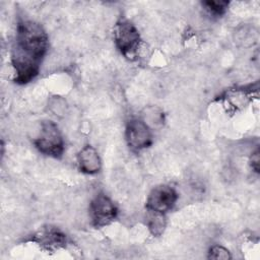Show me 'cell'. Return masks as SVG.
<instances>
[{
	"label": "cell",
	"instance_id": "obj_1",
	"mask_svg": "<svg viewBox=\"0 0 260 260\" xmlns=\"http://www.w3.org/2000/svg\"><path fill=\"white\" fill-rule=\"evenodd\" d=\"M47 48L48 36L39 23L24 20L17 24L11 56L16 83L25 84L39 74Z\"/></svg>",
	"mask_w": 260,
	"mask_h": 260
},
{
	"label": "cell",
	"instance_id": "obj_2",
	"mask_svg": "<svg viewBox=\"0 0 260 260\" xmlns=\"http://www.w3.org/2000/svg\"><path fill=\"white\" fill-rule=\"evenodd\" d=\"M35 145L43 154L60 157L64 151V141L58 126L53 121H44L38 136L35 139Z\"/></svg>",
	"mask_w": 260,
	"mask_h": 260
},
{
	"label": "cell",
	"instance_id": "obj_3",
	"mask_svg": "<svg viewBox=\"0 0 260 260\" xmlns=\"http://www.w3.org/2000/svg\"><path fill=\"white\" fill-rule=\"evenodd\" d=\"M114 39L119 51L126 57H135L140 44V36L137 28L130 21L122 19L114 28Z\"/></svg>",
	"mask_w": 260,
	"mask_h": 260
},
{
	"label": "cell",
	"instance_id": "obj_4",
	"mask_svg": "<svg viewBox=\"0 0 260 260\" xmlns=\"http://www.w3.org/2000/svg\"><path fill=\"white\" fill-rule=\"evenodd\" d=\"M117 207L104 194L96 195L89 205V217L95 228H103L111 223L117 216Z\"/></svg>",
	"mask_w": 260,
	"mask_h": 260
},
{
	"label": "cell",
	"instance_id": "obj_5",
	"mask_svg": "<svg viewBox=\"0 0 260 260\" xmlns=\"http://www.w3.org/2000/svg\"><path fill=\"white\" fill-rule=\"evenodd\" d=\"M126 141L133 150H141L152 143L150 127L141 119H131L126 125Z\"/></svg>",
	"mask_w": 260,
	"mask_h": 260
},
{
	"label": "cell",
	"instance_id": "obj_6",
	"mask_svg": "<svg viewBox=\"0 0 260 260\" xmlns=\"http://www.w3.org/2000/svg\"><path fill=\"white\" fill-rule=\"evenodd\" d=\"M178 194L176 190L168 185L154 187L146 199V209L160 213L170 211L176 204Z\"/></svg>",
	"mask_w": 260,
	"mask_h": 260
},
{
	"label": "cell",
	"instance_id": "obj_7",
	"mask_svg": "<svg viewBox=\"0 0 260 260\" xmlns=\"http://www.w3.org/2000/svg\"><path fill=\"white\" fill-rule=\"evenodd\" d=\"M34 241L46 249H58L66 244V236L57 228L47 226L34 237Z\"/></svg>",
	"mask_w": 260,
	"mask_h": 260
},
{
	"label": "cell",
	"instance_id": "obj_8",
	"mask_svg": "<svg viewBox=\"0 0 260 260\" xmlns=\"http://www.w3.org/2000/svg\"><path fill=\"white\" fill-rule=\"evenodd\" d=\"M77 160L79 165V169L81 172L89 175H93L100 172L102 168L101 157L91 145H85L77 155Z\"/></svg>",
	"mask_w": 260,
	"mask_h": 260
},
{
	"label": "cell",
	"instance_id": "obj_9",
	"mask_svg": "<svg viewBox=\"0 0 260 260\" xmlns=\"http://www.w3.org/2000/svg\"><path fill=\"white\" fill-rule=\"evenodd\" d=\"M146 225L153 236H160L166 228L165 214L152 210H147Z\"/></svg>",
	"mask_w": 260,
	"mask_h": 260
},
{
	"label": "cell",
	"instance_id": "obj_10",
	"mask_svg": "<svg viewBox=\"0 0 260 260\" xmlns=\"http://www.w3.org/2000/svg\"><path fill=\"white\" fill-rule=\"evenodd\" d=\"M202 5L205 7V9L216 16L222 15L228 7H229V2L228 1H215V0H208L202 2Z\"/></svg>",
	"mask_w": 260,
	"mask_h": 260
},
{
	"label": "cell",
	"instance_id": "obj_11",
	"mask_svg": "<svg viewBox=\"0 0 260 260\" xmlns=\"http://www.w3.org/2000/svg\"><path fill=\"white\" fill-rule=\"evenodd\" d=\"M231 254L228 249L221 246H213L210 248L208 252V258L210 259H219V260H228L231 259Z\"/></svg>",
	"mask_w": 260,
	"mask_h": 260
},
{
	"label": "cell",
	"instance_id": "obj_12",
	"mask_svg": "<svg viewBox=\"0 0 260 260\" xmlns=\"http://www.w3.org/2000/svg\"><path fill=\"white\" fill-rule=\"evenodd\" d=\"M259 161H260V158H259V149L257 148L251 155V158H250V162H251V167L253 169L254 172L256 173H259Z\"/></svg>",
	"mask_w": 260,
	"mask_h": 260
}]
</instances>
